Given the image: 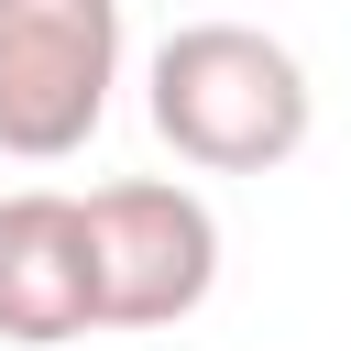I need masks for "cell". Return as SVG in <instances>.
<instances>
[{
	"label": "cell",
	"instance_id": "277c9868",
	"mask_svg": "<svg viewBox=\"0 0 351 351\" xmlns=\"http://www.w3.org/2000/svg\"><path fill=\"white\" fill-rule=\"evenodd\" d=\"M88 329H99V230H88V197H55V186L0 197V340L55 351V340H88Z\"/></svg>",
	"mask_w": 351,
	"mask_h": 351
},
{
	"label": "cell",
	"instance_id": "6da1fadb",
	"mask_svg": "<svg viewBox=\"0 0 351 351\" xmlns=\"http://www.w3.org/2000/svg\"><path fill=\"white\" fill-rule=\"evenodd\" d=\"M307 66L263 22H176L154 44V132L197 176H274L307 143Z\"/></svg>",
	"mask_w": 351,
	"mask_h": 351
},
{
	"label": "cell",
	"instance_id": "3957f363",
	"mask_svg": "<svg viewBox=\"0 0 351 351\" xmlns=\"http://www.w3.org/2000/svg\"><path fill=\"white\" fill-rule=\"evenodd\" d=\"M88 230H99V329H176V318L208 307V285H219V219H208L197 186H165V176L99 186Z\"/></svg>",
	"mask_w": 351,
	"mask_h": 351
},
{
	"label": "cell",
	"instance_id": "7a4b0ae2",
	"mask_svg": "<svg viewBox=\"0 0 351 351\" xmlns=\"http://www.w3.org/2000/svg\"><path fill=\"white\" fill-rule=\"evenodd\" d=\"M121 77V0H0V154L55 165L99 132Z\"/></svg>",
	"mask_w": 351,
	"mask_h": 351
}]
</instances>
